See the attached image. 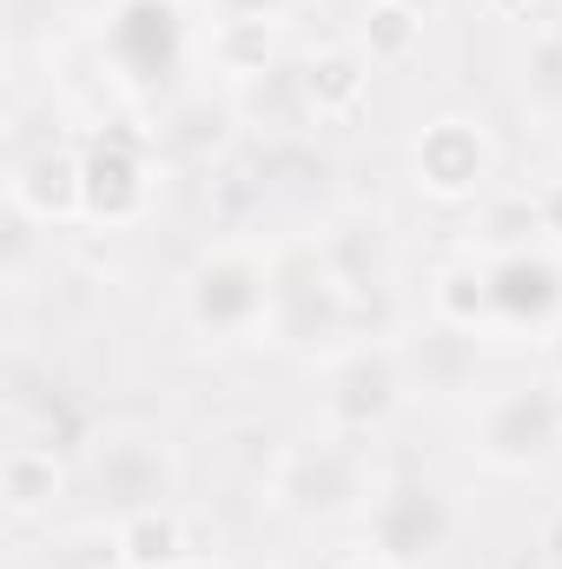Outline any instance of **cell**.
I'll return each instance as SVG.
<instances>
[{"label":"cell","instance_id":"1","mask_svg":"<svg viewBox=\"0 0 562 569\" xmlns=\"http://www.w3.org/2000/svg\"><path fill=\"white\" fill-rule=\"evenodd\" d=\"M13 199L33 212V219H67L87 206V166L73 152H40L20 179H13Z\"/></svg>","mask_w":562,"mask_h":569},{"label":"cell","instance_id":"3","mask_svg":"<svg viewBox=\"0 0 562 569\" xmlns=\"http://www.w3.org/2000/svg\"><path fill=\"white\" fill-rule=\"evenodd\" d=\"M0 483H7V510H13V517H40V510H53V497H60V463H53V450H40V443H13V450L0 457Z\"/></svg>","mask_w":562,"mask_h":569},{"label":"cell","instance_id":"9","mask_svg":"<svg viewBox=\"0 0 562 569\" xmlns=\"http://www.w3.org/2000/svg\"><path fill=\"white\" fill-rule=\"evenodd\" d=\"M172 569H212V563H185V557H179V563H172Z\"/></svg>","mask_w":562,"mask_h":569},{"label":"cell","instance_id":"7","mask_svg":"<svg viewBox=\"0 0 562 569\" xmlns=\"http://www.w3.org/2000/svg\"><path fill=\"white\" fill-rule=\"evenodd\" d=\"M418 33H423V20H418L411 0H378V7L364 13V40H371L378 60H404V53L418 47Z\"/></svg>","mask_w":562,"mask_h":569},{"label":"cell","instance_id":"2","mask_svg":"<svg viewBox=\"0 0 562 569\" xmlns=\"http://www.w3.org/2000/svg\"><path fill=\"white\" fill-rule=\"evenodd\" d=\"M418 166L436 192H470V186L483 179V140H476V127H470V120H436V127L423 133Z\"/></svg>","mask_w":562,"mask_h":569},{"label":"cell","instance_id":"5","mask_svg":"<svg viewBox=\"0 0 562 569\" xmlns=\"http://www.w3.org/2000/svg\"><path fill=\"white\" fill-rule=\"evenodd\" d=\"M120 557L133 569H172L179 563V550H185V530H179V517L172 510H159V503H140L127 523H120Z\"/></svg>","mask_w":562,"mask_h":569},{"label":"cell","instance_id":"4","mask_svg":"<svg viewBox=\"0 0 562 569\" xmlns=\"http://www.w3.org/2000/svg\"><path fill=\"white\" fill-rule=\"evenodd\" d=\"M145 206V179H140V159L133 152H100V159H87V212H100V219H133Z\"/></svg>","mask_w":562,"mask_h":569},{"label":"cell","instance_id":"8","mask_svg":"<svg viewBox=\"0 0 562 569\" xmlns=\"http://www.w3.org/2000/svg\"><path fill=\"white\" fill-rule=\"evenodd\" d=\"M483 7H490V13H523L530 0H483Z\"/></svg>","mask_w":562,"mask_h":569},{"label":"cell","instance_id":"11","mask_svg":"<svg viewBox=\"0 0 562 569\" xmlns=\"http://www.w3.org/2000/svg\"><path fill=\"white\" fill-rule=\"evenodd\" d=\"M556 418H562V391H556Z\"/></svg>","mask_w":562,"mask_h":569},{"label":"cell","instance_id":"6","mask_svg":"<svg viewBox=\"0 0 562 569\" xmlns=\"http://www.w3.org/2000/svg\"><path fill=\"white\" fill-rule=\"evenodd\" d=\"M304 100H311L318 113H351V107L364 100V67H358L351 53H324V60H311V73H304Z\"/></svg>","mask_w":562,"mask_h":569},{"label":"cell","instance_id":"10","mask_svg":"<svg viewBox=\"0 0 562 569\" xmlns=\"http://www.w3.org/2000/svg\"><path fill=\"white\" fill-rule=\"evenodd\" d=\"M351 569H391V563H371V557H364V563H351Z\"/></svg>","mask_w":562,"mask_h":569}]
</instances>
